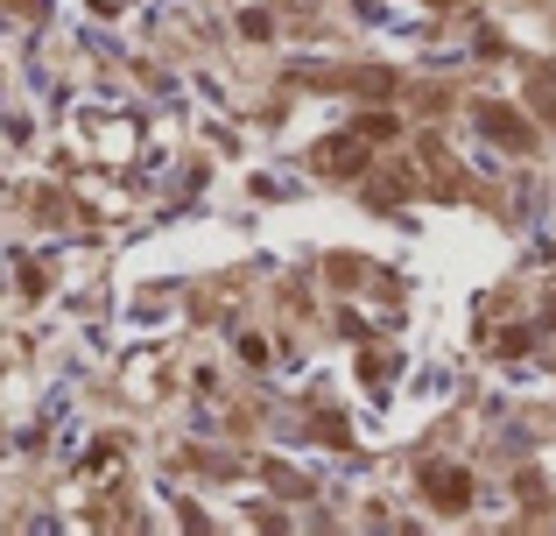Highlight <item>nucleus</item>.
Returning a JSON list of instances; mask_svg holds the SVG:
<instances>
[{
    "label": "nucleus",
    "mask_w": 556,
    "mask_h": 536,
    "mask_svg": "<svg viewBox=\"0 0 556 536\" xmlns=\"http://www.w3.org/2000/svg\"><path fill=\"white\" fill-rule=\"evenodd\" d=\"M422 487H430V495H444V501H437V509H465V481H458V473H451V466H444V473L430 466V473H422Z\"/></svg>",
    "instance_id": "f257e3e1"
}]
</instances>
